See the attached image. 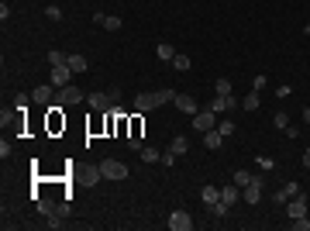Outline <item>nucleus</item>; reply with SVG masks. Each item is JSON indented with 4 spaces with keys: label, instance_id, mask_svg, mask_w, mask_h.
<instances>
[{
    "label": "nucleus",
    "instance_id": "obj_34",
    "mask_svg": "<svg viewBox=\"0 0 310 231\" xmlns=\"http://www.w3.org/2000/svg\"><path fill=\"white\" fill-rule=\"evenodd\" d=\"M172 162H176V152H172V148L162 152V166H172Z\"/></svg>",
    "mask_w": 310,
    "mask_h": 231
},
{
    "label": "nucleus",
    "instance_id": "obj_32",
    "mask_svg": "<svg viewBox=\"0 0 310 231\" xmlns=\"http://www.w3.org/2000/svg\"><path fill=\"white\" fill-rule=\"evenodd\" d=\"M265 87H269L265 76H255V80H252V90H265Z\"/></svg>",
    "mask_w": 310,
    "mask_h": 231
},
{
    "label": "nucleus",
    "instance_id": "obj_11",
    "mask_svg": "<svg viewBox=\"0 0 310 231\" xmlns=\"http://www.w3.org/2000/svg\"><path fill=\"white\" fill-rule=\"evenodd\" d=\"M221 200H224L227 207H235V204L241 200V186H235V183H231V186H221Z\"/></svg>",
    "mask_w": 310,
    "mask_h": 231
},
{
    "label": "nucleus",
    "instance_id": "obj_5",
    "mask_svg": "<svg viewBox=\"0 0 310 231\" xmlns=\"http://www.w3.org/2000/svg\"><path fill=\"white\" fill-rule=\"evenodd\" d=\"M49 83L59 87V90L72 83V69H69V62H66V66H52V80H49Z\"/></svg>",
    "mask_w": 310,
    "mask_h": 231
},
{
    "label": "nucleus",
    "instance_id": "obj_13",
    "mask_svg": "<svg viewBox=\"0 0 310 231\" xmlns=\"http://www.w3.org/2000/svg\"><path fill=\"white\" fill-rule=\"evenodd\" d=\"M200 200L210 207V204H217L221 200V186H200Z\"/></svg>",
    "mask_w": 310,
    "mask_h": 231
},
{
    "label": "nucleus",
    "instance_id": "obj_35",
    "mask_svg": "<svg viewBox=\"0 0 310 231\" xmlns=\"http://www.w3.org/2000/svg\"><path fill=\"white\" fill-rule=\"evenodd\" d=\"M303 166L310 169V145H307V152H303Z\"/></svg>",
    "mask_w": 310,
    "mask_h": 231
},
{
    "label": "nucleus",
    "instance_id": "obj_28",
    "mask_svg": "<svg viewBox=\"0 0 310 231\" xmlns=\"http://www.w3.org/2000/svg\"><path fill=\"white\" fill-rule=\"evenodd\" d=\"M273 124L286 131V128H290V114H286V110H279V114H276V118H273Z\"/></svg>",
    "mask_w": 310,
    "mask_h": 231
},
{
    "label": "nucleus",
    "instance_id": "obj_14",
    "mask_svg": "<svg viewBox=\"0 0 310 231\" xmlns=\"http://www.w3.org/2000/svg\"><path fill=\"white\" fill-rule=\"evenodd\" d=\"M31 100H34V104H52V83H45V87H34Z\"/></svg>",
    "mask_w": 310,
    "mask_h": 231
},
{
    "label": "nucleus",
    "instance_id": "obj_20",
    "mask_svg": "<svg viewBox=\"0 0 310 231\" xmlns=\"http://www.w3.org/2000/svg\"><path fill=\"white\" fill-rule=\"evenodd\" d=\"M241 107H245V110H258V107H262V100H258V90H252V93L241 100Z\"/></svg>",
    "mask_w": 310,
    "mask_h": 231
},
{
    "label": "nucleus",
    "instance_id": "obj_6",
    "mask_svg": "<svg viewBox=\"0 0 310 231\" xmlns=\"http://www.w3.org/2000/svg\"><path fill=\"white\" fill-rule=\"evenodd\" d=\"M286 217H290V221H296V217H307V197H303V194H296V197L286 204Z\"/></svg>",
    "mask_w": 310,
    "mask_h": 231
},
{
    "label": "nucleus",
    "instance_id": "obj_22",
    "mask_svg": "<svg viewBox=\"0 0 310 231\" xmlns=\"http://www.w3.org/2000/svg\"><path fill=\"white\" fill-rule=\"evenodd\" d=\"M189 66H193V62H189V55H179V52H176V59H172V69H179V72H189Z\"/></svg>",
    "mask_w": 310,
    "mask_h": 231
},
{
    "label": "nucleus",
    "instance_id": "obj_12",
    "mask_svg": "<svg viewBox=\"0 0 310 231\" xmlns=\"http://www.w3.org/2000/svg\"><path fill=\"white\" fill-rule=\"evenodd\" d=\"M86 104H90V107H93V110H103V114H107V110H110V107H114V104H110V97H107V93H90V97H86Z\"/></svg>",
    "mask_w": 310,
    "mask_h": 231
},
{
    "label": "nucleus",
    "instance_id": "obj_36",
    "mask_svg": "<svg viewBox=\"0 0 310 231\" xmlns=\"http://www.w3.org/2000/svg\"><path fill=\"white\" fill-rule=\"evenodd\" d=\"M303 121H307V124H310V107H303Z\"/></svg>",
    "mask_w": 310,
    "mask_h": 231
},
{
    "label": "nucleus",
    "instance_id": "obj_18",
    "mask_svg": "<svg viewBox=\"0 0 310 231\" xmlns=\"http://www.w3.org/2000/svg\"><path fill=\"white\" fill-rule=\"evenodd\" d=\"M138 156H141V162H162V152L159 148H148V145H141Z\"/></svg>",
    "mask_w": 310,
    "mask_h": 231
},
{
    "label": "nucleus",
    "instance_id": "obj_15",
    "mask_svg": "<svg viewBox=\"0 0 310 231\" xmlns=\"http://www.w3.org/2000/svg\"><path fill=\"white\" fill-rule=\"evenodd\" d=\"M66 62H69L72 72H86V69H90V59H86V55H69Z\"/></svg>",
    "mask_w": 310,
    "mask_h": 231
},
{
    "label": "nucleus",
    "instance_id": "obj_29",
    "mask_svg": "<svg viewBox=\"0 0 310 231\" xmlns=\"http://www.w3.org/2000/svg\"><path fill=\"white\" fill-rule=\"evenodd\" d=\"M255 166H258V169H265V173H269V169H276V162L269 159V156H258V159H255Z\"/></svg>",
    "mask_w": 310,
    "mask_h": 231
},
{
    "label": "nucleus",
    "instance_id": "obj_21",
    "mask_svg": "<svg viewBox=\"0 0 310 231\" xmlns=\"http://www.w3.org/2000/svg\"><path fill=\"white\" fill-rule=\"evenodd\" d=\"M155 55H159L162 62H172V59H176V52H172V45H166V42H162L159 49H155Z\"/></svg>",
    "mask_w": 310,
    "mask_h": 231
},
{
    "label": "nucleus",
    "instance_id": "obj_10",
    "mask_svg": "<svg viewBox=\"0 0 310 231\" xmlns=\"http://www.w3.org/2000/svg\"><path fill=\"white\" fill-rule=\"evenodd\" d=\"M172 104H176V110H183V114H189V118H193V114H197V110H200V107H197V100H193L189 93H179V97H176Z\"/></svg>",
    "mask_w": 310,
    "mask_h": 231
},
{
    "label": "nucleus",
    "instance_id": "obj_1",
    "mask_svg": "<svg viewBox=\"0 0 310 231\" xmlns=\"http://www.w3.org/2000/svg\"><path fill=\"white\" fill-rule=\"evenodd\" d=\"M100 173H103V179H128V166L118 162V159H103Z\"/></svg>",
    "mask_w": 310,
    "mask_h": 231
},
{
    "label": "nucleus",
    "instance_id": "obj_17",
    "mask_svg": "<svg viewBox=\"0 0 310 231\" xmlns=\"http://www.w3.org/2000/svg\"><path fill=\"white\" fill-rule=\"evenodd\" d=\"M221 142H224V135H221L217 128H210V131H204V145H207V148H221Z\"/></svg>",
    "mask_w": 310,
    "mask_h": 231
},
{
    "label": "nucleus",
    "instance_id": "obj_25",
    "mask_svg": "<svg viewBox=\"0 0 310 231\" xmlns=\"http://www.w3.org/2000/svg\"><path fill=\"white\" fill-rule=\"evenodd\" d=\"M248 183H252V173H248V169H238V173H235V186H241V190H245Z\"/></svg>",
    "mask_w": 310,
    "mask_h": 231
},
{
    "label": "nucleus",
    "instance_id": "obj_16",
    "mask_svg": "<svg viewBox=\"0 0 310 231\" xmlns=\"http://www.w3.org/2000/svg\"><path fill=\"white\" fill-rule=\"evenodd\" d=\"M152 107H155V97H152V93H138V97H135V110L145 114V110H152Z\"/></svg>",
    "mask_w": 310,
    "mask_h": 231
},
{
    "label": "nucleus",
    "instance_id": "obj_2",
    "mask_svg": "<svg viewBox=\"0 0 310 231\" xmlns=\"http://www.w3.org/2000/svg\"><path fill=\"white\" fill-rule=\"evenodd\" d=\"M210 128H217V114L207 107V110H197V114H193V131H210Z\"/></svg>",
    "mask_w": 310,
    "mask_h": 231
},
{
    "label": "nucleus",
    "instance_id": "obj_31",
    "mask_svg": "<svg viewBox=\"0 0 310 231\" xmlns=\"http://www.w3.org/2000/svg\"><path fill=\"white\" fill-rule=\"evenodd\" d=\"M103 28H107V31H118V28H121V18H107Z\"/></svg>",
    "mask_w": 310,
    "mask_h": 231
},
{
    "label": "nucleus",
    "instance_id": "obj_8",
    "mask_svg": "<svg viewBox=\"0 0 310 231\" xmlns=\"http://www.w3.org/2000/svg\"><path fill=\"white\" fill-rule=\"evenodd\" d=\"M235 107H238V100H235V97H217V93H214V100H210V110L217 114V118H221L224 110H235Z\"/></svg>",
    "mask_w": 310,
    "mask_h": 231
},
{
    "label": "nucleus",
    "instance_id": "obj_33",
    "mask_svg": "<svg viewBox=\"0 0 310 231\" xmlns=\"http://www.w3.org/2000/svg\"><path fill=\"white\" fill-rule=\"evenodd\" d=\"M107 97H110V104H114V107L121 104V90H118V87H114V90H107Z\"/></svg>",
    "mask_w": 310,
    "mask_h": 231
},
{
    "label": "nucleus",
    "instance_id": "obj_26",
    "mask_svg": "<svg viewBox=\"0 0 310 231\" xmlns=\"http://www.w3.org/2000/svg\"><path fill=\"white\" fill-rule=\"evenodd\" d=\"M66 59H69V55H62L59 49H52V52H49V66H66Z\"/></svg>",
    "mask_w": 310,
    "mask_h": 231
},
{
    "label": "nucleus",
    "instance_id": "obj_4",
    "mask_svg": "<svg viewBox=\"0 0 310 231\" xmlns=\"http://www.w3.org/2000/svg\"><path fill=\"white\" fill-rule=\"evenodd\" d=\"M166 224H169V231H189V228H193V217H189L186 211H172Z\"/></svg>",
    "mask_w": 310,
    "mask_h": 231
},
{
    "label": "nucleus",
    "instance_id": "obj_23",
    "mask_svg": "<svg viewBox=\"0 0 310 231\" xmlns=\"http://www.w3.org/2000/svg\"><path fill=\"white\" fill-rule=\"evenodd\" d=\"M217 131H221L224 138H231V135H235V121H231V118H224V121H217Z\"/></svg>",
    "mask_w": 310,
    "mask_h": 231
},
{
    "label": "nucleus",
    "instance_id": "obj_3",
    "mask_svg": "<svg viewBox=\"0 0 310 231\" xmlns=\"http://www.w3.org/2000/svg\"><path fill=\"white\" fill-rule=\"evenodd\" d=\"M83 100H86V93L76 87V83H69V87L59 90V104H69V107H72V104H83Z\"/></svg>",
    "mask_w": 310,
    "mask_h": 231
},
{
    "label": "nucleus",
    "instance_id": "obj_30",
    "mask_svg": "<svg viewBox=\"0 0 310 231\" xmlns=\"http://www.w3.org/2000/svg\"><path fill=\"white\" fill-rule=\"evenodd\" d=\"M45 18H49V21H62V11H59L55 4H49V7H45Z\"/></svg>",
    "mask_w": 310,
    "mask_h": 231
},
{
    "label": "nucleus",
    "instance_id": "obj_9",
    "mask_svg": "<svg viewBox=\"0 0 310 231\" xmlns=\"http://www.w3.org/2000/svg\"><path fill=\"white\" fill-rule=\"evenodd\" d=\"M296 194H300V183H286V186L279 190V194H273V200H276V204L283 207V204H290V200H293Z\"/></svg>",
    "mask_w": 310,
    "mask_h": 231
},
{
    "label": "nucleus",
    "instance_id": "obj_19",
    "mask_svg": "<svg viewBox=\"0 0 310 231\" xmlns=\"http://www.w3.org/2000/svg\"><path fill=\"white\" fill-rule=\"evenodd\" d=\"M152 97H155V107H162V104H172V100H176V93H172V90H155Z\"/></svg>",
    "mask_w": 310,
    "mask_h": 231
},
{
    "label": "nucleus",
    "instance_id": "obj_7",
    "mask_svg": "<svg viewBox=\"0 0 310 231\" xmlns=\"http://www.w3.org/2000/svg\"><path fill=\"white\" fill-rule=\"evenodd\" d=\"M241 200H245V204H258V200H262V179H258V176H252V183L241 190Z\"/></svg>",
    "mask_w": 310,
    "mask_h": 231
},
{
    "label": "nucleus",
    "instance_id": "obj_27",
    "mask_svg": "<svg viewBox=\"0 0 310 231\" xmlns=\"http://www.w3.org/2000/svg\"><path fill=\"white\" fill-rule=\"evenodd\" d=\"M214 93H217V97H231V83H227V80H217V83H214Z\"/></svg>",
    "mask_w": 310,
    "mask_h": 231
},
{
    "label": "nucleus",
    "instance_id": "obj_24",
    "mask_svg": "<svg viewBox=\"0 0 310 231\" xmlns=\"http://www.w3.org/2000/svg\"><path fill=\"white\" fill-rule=\"evenodd\" d=\"M172 152H176V156H186V152H189V142L186 138H172V145H169Z\"/></svg>",
    "mask_w": 310,
    "mask_h": 231
}]
</instances>
